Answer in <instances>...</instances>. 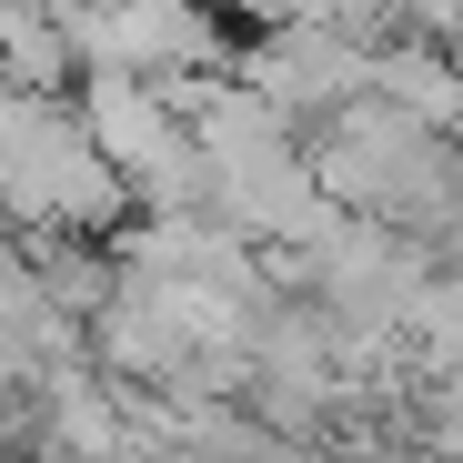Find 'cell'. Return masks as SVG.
Wrapping results in <instances>:
<instances>
[{
	"label": "cell",
	"mask_w": 463,
	"mask_h": 463,
	"mask_svg": "<svg viewBox=\"0 0 463 463\" xmlns=\"http://www.w3.org/2000/svg\"><path fill=\"white\" fill-rule=\"evenodd\" d=\"M232 71H242L292 131H313V121H333L343 101L373 91V41H353L343 21H252L232 41Z\"/></svg>",
	"instance_id": "1"
},
{
	"label": "cell",
	"mask_w": 463,
	"mask_h": 463,
	"mask_svg": "<svg viewBox=\"0 0 463 463\" xmlns=\"http://www.w3.org/2000/svg\"><path fill=\"white\" fill-rule=\"evenodd\" d=\"M71 121H81L91 151L121 172V192H131V172H151L182 141V111L162 101V81H141V71H81V81H71Z\"/></svg>",
	"instance_id": "2"
},
{
	"label": "cell",
	"mask_w": 463,
	"mask_h": 463,
	"mask_svg": "<svg viewBox=\"0 0 463 463\" xmlns=\"http://www.w3.org/2000/svg\"><path fill=\"white\" fill-rule=\"evenodd\" d=\"M373 101H393L423 131H463V51L433 31H393L373 41Z\"/></svg>",
	"instance_id": "3"
},
{
	"label": "cell",
	"mask_w": 463,
	"mask_h": 463,
	"mask_svg": "<svg viewBox=\"0 0 463 463\" xmlns=\"http://www.w3.org/2000/svg\"><path fill=\"white\" fill-rule=\"evenodd\" d=\"M0 81L11 91H71L81 71H71V41H61V11H41V0H0Z\"/></svg>",
	"instance_id": "4"
},
{
	"label": "cell",
	"mask_w": 463,
	"mask_h": 463,
	"mask_svg": "<svg viewBox=\"0 0 463 463\" xmlns=\"http://www.w3.org/2000/svg\"><path fill=\"white\" fill-rule=\"evenodd\" d=\"M41 11H81V0H41Z\"/></svg>",
	"instance_id": "5"
}]
</instances>
